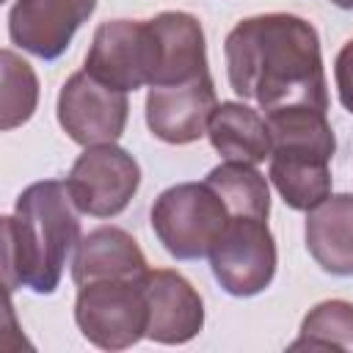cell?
<instances>
[{
  "instance_id": "5b68a950",
  "label": "cell",
  "mask_w": 353,
  "mask_h": 353,
  "mask_svg": "<svg viewBox=\"0 0 353 353\" xmlns=\"http://www.w3.org/2000/svg\"><path fill=\"white\" fill-rule=\"evenodd\" d=\"M212 276L237 298L262 292L276 273V243L262 218H229L210 251Z\"/></svg>"
},
{
  "instance_id": "5bb4252c",
  "label": "cell",
  "mask_w": 353,
  "mask_h": 353,
  "mask_svg": "<svg viewBox=\"0 0 353 353\" xmlns=\"http://www.w3.org/2000/svg\"><path fill=\"white\" fill-rule=\"evenodd\" d=\"M306 248L334 276H353V193L328 196L309 210Z\"/></svg>"
},
{
  "instance_id": "9a60e30c",
  "label": "cell",
  "mask_w": 353,
  "mask_h": 353,
  "mask_svg": "<svg viewBox=\"0 0 353 353\" xmlns=\"http://www.w3.org/2000/svg\"><path fill=\"white\" fill-rule=\"evenodd\" d=\"M207 135L218 154L237 163L256 165L273 149L268 119L243 102H221L210 116Z\"/></svg>"
},
{
  "instance_id": "6da1fadb",
  "label": "cell",
  "mask_w": 353,
  "mask_h": 353,
  "mask_svg": "<svg viewBox=\"0 0 353 353\" xmlns=\"http://www.w3.org/2000/svg\"><path fill=\"white\" fill-rule=\"evenodd\" d=\"M229 85L265 113L284 105L328 110L317 30L295 14L248 17L226 36Z\"/></svg>"
},
{
  "instance_id": "9c48e42d",
  "label": "cell",
  "mask_w": 353,
  "mask_h": 353,
  "mask_svg": "<svg viewBox=\"0 0 353 353\" xmlns=\"http://www.w3.org/2000/svg\"><path fill=\"white\" fill-rule=\"evenodd\" d=\"M218 108L210 72L174 85H154L146 97V124L165 143H190L207 132L210 116Z\"/></svg>"
},
{
  "instance_id": "ba28073f",
  "label": "cell",
  "mask_w": 353,
  "mask_h": 353,
  "mask_svg": "<svg viewBox=\"0 0 353 353\" xmlns=\"http://www.w3.org/2000/svg\"><path fill=\"white\" fill-rule=\"evenodd\" d=\"M152 33L149 22L113 19L102 22L85 55V72L119 91L152 85Z\"/></svg>"
},
{
  "instance_id": "44dd1931",
  "label": "cell",
  "mask_w": 353,
  "mask_h": 353,
  "mask_svg": "<svg viewBox=\"0 0 353 353\" xmlns=\"http://www.w3.org/2000/svg\"><path fill=\"white\" fill-rule=\"evenodd\" d=\"M334 6H339V8H353V0H331Z\"/></svg>"
},
{
  "instance_id": "52a82bcc",
  "label": "cell",
  "mask_w": 353,
  "mask_h": 353,
  "mask_svg": "<svg viewBox=\"0 0 353 353\" xmlns=\"http://www.w3.org/2000/svg\"><path fill=\"white\" fill-rule=\"evenodd\" d=\"M127 91L99 83L85 69L74 72L58 94V121L80 146L113 143L127 124Z\"/></svg>"
},
{
  "instance_id": "d6986e66",
  "label": "cell",
  "mask_w": 353,
  "mask_h": 353,
  "mask_svg": "<svg viewBox=\"0 0 353 353\" xmlns=\"http://www.w3.org/2000/svg\"><path fill=\"white\" fill-rule=\"evenodd\" d=\"M3 91H0V127L14 130L28 121L39 102V80L28 61L17 52L3 50Z\"/></svg>"
},
{
  "instance_id": "ffe728a7",
  "label": "cell",
  "mask_w": 353,
  "mask_h": 353,
  "mask_svg": "<svg viewBox=\"0 0 353 353\" xmlns=\"http://www.w3.org/2000/svg\"><path fill=\"white\" fill-rule=\"evenodd\" d=\"M334 77H336V94L345 110L353 113V39L339 50L336 63H334Z\"/></svg>"
},
{
  "instance_id": "30bf717a",
  "label": "cell",
  "mask_w": 353,
  "mask_h": 353,
  "mask_svg": "<svg viewBox=\"0 0 353 353\" xmlns=\"http://www.w3.org/2000/svg\"><path fill=\"white\" fill-rule=\"evenodd\" d=\"M94 8L97 0H17L8 11L11 41L44 61H55Z\"/></svg>"
},
{
  "instance_id": "8992f818",
  "label": "cell",
  "mask_w": 353,
  "mask_h": 353,
  "mask_svg": "<svg viewBox=\"0 0 353 353\" xmlns=\"http://www.w3.org/2000/svg\"><path fill=\"white\" fill-rule=\"evenodd\" d=\"M141 185V168L135 157L113 143L85 146L74 160L66 188L80 212L94 218L119 215Z\"/></svg>"
},
{
  "instance_id": "277c9868",
  "label": "cell",
  "mask_w": 353,
  "mask_h": 353,
  "mask_svg": "<svg viewBox=\"0 0 353 353\" xmlns=\"http://www.w3.org/2000/svg\"><path fill=\"white\" fill-rule=\"evenodd\" d=\"M74 320L83 336L102 350H124L135 345L146 336L149 325L143 276L83 284L74 301Z\"/></svg>"
},
{
  "instance_id": "7c38bea8",
  "label": "cell",
  "mask_w": 353,
  "mask_h": 353,
  "mask_svg": "<svg viewBox=\"0 0 353 353\" xmlns=\"http://www.w3.org/2000/svg\"><path fill=\"white\" fill-rule=\"evenodd\" d=\"M149 22L152 33V85H174L207 72L204 30L193 14L163 11Z\"/></svg>"
},
{
  "instance_id": "3957f363",
  "label": "cell",
  "mask_w": 353,
  "mask_h": 353,
  "mask_svg": "<svg viewBox=\"0 0 353 353\" xmlns=\"http://www.w3.org/2000/svg\"><path fill=\"white\" fill-rule=\"evenodd\" d=\"M223 199L210 182H182L163 190L152 207V229L163 248L176 259L210 256L215 240L229 223Z\"/></svg>"
},
{
  "instance_id": "2e32d148",
  "label": "cell",
  "mask_w": 353,
  "mask_h": 353,
  "mask_svg": "<svg viewBox=\"0 0 353 353\" xmlns=\"http://www.w3.org/2000/svg\"><path fill=\"white\" fill-rule=\"evenodd\" d=\"M270 179L292 210H312L331 196V160L270 154Z\"/></svg>"
},
{
  "instance_id": "4fadbf2b",
  "label": "cell",
  "mask_w": 353,
  "mask_h": 353,
  "mask_svg": "<svg viewBox=\"0 0 353 353\" xmlns=\"http://www.w3.org/2000/svg\"><path fill=\"white\" fill-rule=\"evenodd\" d=\"M146 256L138 243L119 226H99L88 232L74 251L72 279L77 287L102 279H135L143 276Z\"/></svg>"
},
{
  "instance_id": "e0dca14e",
  "label": "cell",
  "mask_w": 353,
  "mask_h": 353,
  "mask_svg": "<svg viewBox=\"0 0 353 353\" xmlns=\"http://www.w3.org/2000/svg\"><path fill=\"white\" fill-rule=\"evenodd\" d=\"M207 182L223 199L232 218H262V221H268V212H270L268 179L251 163L226 160V163L215 165L207 174Z\"/></svg>"
},
{
  "instance_id": "ac0fdd59",
  "label": "cell",
  "mask_w": 353,
  "mask_h": 353,
  "mask_svg": "<svg viewBox=\"0 0 353 353\" xmlns=\"http://www.w3.org/2000/svg\"><path fill=\"white\" fill-rule=\"evenodd\" d=\"M292 350H353V303L323 301L301 323V336Z\"/></svg>"
},
{
  "instance_id": "8fae6325",
  "label": "cell",
  "mask_w": 353,
  "mask_h": 353,
  "mask_svg": "<svg viewBox=\"0 0 353 353\" xmlns=\"http://www.w3.org/2000/svg\"><path fill=\"white\" fill-rule=\"evenodd\" d=\"M143 290L149 303V339L163 345H182L201 331L204 303L185 276L174 270H146Z\"/></svg>"
},
{
  "instance_id": "7a4b0ae2",
  "label": "cell",
  "mask_w": 353,
  "mask_h": 353,
  "mask_svg": "<svg viewBox=\"0 0 353 353\" xmlns=\"http://www.w3.org/2000/svg\"><path fill=\"white\" fill-rule=\"evenodd\" d=\"M77 204L66 182L44 179L25 188L14 215L3 218V276L8 292L30 287L52 292L61 281L69 251L80 243Z\"/></svg>"
}]
</instances>
